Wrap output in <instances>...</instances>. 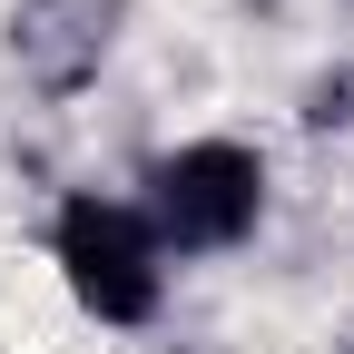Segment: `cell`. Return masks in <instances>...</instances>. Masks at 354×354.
<instances>
[{
  "mask_svg": "<svg viewBox=\"0 0 354 354\" xmlns=\"http://www.w3.org/2000/svg\"><path fill=\"white\" fill-rule=\"evenodd\" d=\"M266 216V158L236 138H197L148 167V227L177 256H216V246H246Z\"/></svg>",
  "mask_w": 354,
  "mask_h": 354,
  "instance_id": "cell-2",
  "label": "cell"
},
{
  "mask_svg": "<svg viewBox=\"0 0 354 354\" xmlns=\"http://www.w3.org/2000/svg\"><path fill=\"white\" fill-rule=\"evenodd\" d=\"M50 256H59L69 295H79L99 325H148V315H158V295H167V246H158V227H148V207L69 197V207H59Z\"/></svg>",
  "mask_w": 354,
  "mask_h": 354,
  "instance_id": "cell-1",
  "label": "cell"
}]
</instances>
